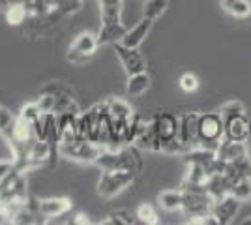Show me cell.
Masks as SVG:
<instances>
[{
	"mask_svg": "<svg viewBox=\"0 0 251 225\" xmlns=\"http://www.w3.org/2000/svg\"><path fill=\"white\" fill-rule=\"evenodd\" d=\"M133 145H137L141 150H150V152H157V154L161 152V139L157 137L152 118L150 120H143Z\"/></svg>",
	"mask_w": 251,
	"mask_h": 225,
	"instance_id": "obj_14",
	"label": "cell"
},
{
	"mask_svg": "<svg viewBox=\"0 0 251 225\" xmlns=\"http://www.w3.org/2000/svg\"><path fill=\"white\" fill-rule=\"evenodd\" d=\"M42 92H49V94H54V96H60V94H74L72 88L64 83H49L42 88Z\"/></svg>",
	"mask_w": 251,
	"mask_h": 225,
	"instance_id": "obj_36",
	"label": "cell"
},
{
	"mask_svg": "<svg viewBox=\"0 0 251 225\" xmlns=\"http://www.w3.org/2000/svg\"><path fill=\"white\" fill-rule=\"evenodd\" d=\"M248 154H250V150H248L246 143H238V141H229V139L221 141L218 150H216V156L221 161H234L238 160V158H242V156H248Z\"/></svg>",
	"mask_w": 251,
	"mask_h": 225,
	"instance_id": "obj_18",
	"label": "cell"
},
{
	"mask_svg": "<svg viewBox=\"0 0 251 225\" xmlns=\"http://www.w3.org/2000/svg\"><path fill=\"white\" fill-rule=\"evenodd\" d=\"M45 2V6H47V10L49 11H56V13H60V8H62V0H43ZM62 15V13H60Z\"/></svg>",
	"mask_w": 251,
	"mask_h": 225,
	"instance_id": "obj_37",
	"label": "cell"
},
{
	"mask_svg": "<svg viewBox=\"0 0 251 225\" xmlns=\"http://www.w3.org/2000/svg\"><path fill=\"white\" fill-rule=\"evenodd\" d=\"M242 225H251V216H248L246 220H242Z\"/></svg>",
	"mask_w": 251,
	"mask_h": 225,
	"instance_id": "obj_42",
	"label": "cell"
},
{
	"mask_svg": "<svg viewBox=\"0 0 251 225\" xmlns=\"http://www.w3.org/2000/svg\"><path fill=\"white\" fill-rule=\"evenodd\" d=\"M96 165L101 171H116V169H124L139 175L143 169V156L141 149L137 145H124L120 149H103L100 154V158L96 161Z\"/></svg>",
	"mask_w": 251,
	"mask_h": 225,
	"instance_id": "obj_2",
	"label": "cell"
},
{
	"mask_svg": "<svg viewBox=\"0 0 251 225\" xmlns=\"http://www.w3.org/2000/svg\"><path fill=\"white\" fill-rule=\"evenodd\" d=\"M208 178V173L204 171L201 165H188V173L184 176V182L188 186H204Z\"/></svg>",
	"mask_w": 251,
	"mask_h": 225,
	"instance_id": "obj_24",
	"label": "cell"
},
{
	"mask_svg": "<svg viewBox=\"0 0 251 225\" xmlns=\"http://www.w3.org/2000/svg\"><path fill=\"white\" fill-rule=\"evenodd\" d=\"M238 210H240V201L236 197H232L230 193L221 197V199H216L214 204H212V214L216 216L220 225L232 224V220L236 218Z\"/></svg>",
	"mask_w": 251,
	"mask_h": 225,
	"instance_id": "obj_10",
	"label": "cell"
},
{
	"mask_svg": "<svg viewBox=\"0 0 251 225\" xmlns=\"http://www.w3.org/2000/svg\"><path fill=\"white\" fill-rule=\"evenodd\" d=\"M101 152H103V147L81 137L58 145V156H62L66 160L79 161V163H96Z\"/></svg>",
	"mask_w": 251,
	"mask_h": 225,
	"instance_id": "obj_4",
	"label": "cell"
},
{
	"mask_svg": "<svg viewBox=\"0 0 251 225\" xmlns=\"http://www.w3.org/2000/svg\"><path fill=\"white\" fill-rule=\"evenodd\" d=\"M19 118H23V120H26V122H30L32 126L36 124V120L42 117V113H40V109L36 107V103H26L25 107L19 111V115H17Z\"/></svg>",
	"mask_w": 251,
	"mask_h": 225,
	"instance_id": "obj_32",
	"label": "cell"
},
{
	"mask_svg": "<svg viewBox=\"0 0 251 225\" xmlns=\"http://www.w3.org/2000/svg\"><path fill=\"white\" fill-rule=\"evenodd\" d=\"M98 6H100V19H101V28L98 32V43L100 45H115L127 32V28L122 25L124 0H98Z\"/></svg>",
	"mask_w": 251,
	"mask_h": 225,
	"instance_id": "obj_1",
	"label": "cell"
},
{
	"mask_svg": "<svg viewBox=\"0 0 251 225\" xmlns=\"http://www.w3.org/2000/svg\"><path fill=\"white\" fill-rule=\"evenodd\" d=\"M221 115V118H229V117H234V115H242V113H246V107H244V103L242 101H227L225 105H221V109L218 111Z\"/></svg>",
	"mask_w": 251,
	"mask_h": 225,
	"instance_id": "obj_31",
	"label": "cell"
},
{
	"mask_svg": "<svg viewBox=\"0 0 251 225\" xmlns=\"http://www.w3.org/2000/svg\"><path fill=\"white\" fill-rule=\"evenodd\" d=\"M54 100H56L54 94L40 92V98H38L34 103H36V107L40 109V113H52V111H54Z\"/></svg>",
	"mask_w": 251,
	"mask_h": 225,
	"instance_id": "obj_30",
	"label": "cell"
},
{
	"mask_svg": "<svg viewBox=\"0 0 251 225\" xmlns=\"http://www.w3.org/2000/svg\"><path fill=\"white\" fill-rule=\"evenodd\" d=\"M74 224L88 225V224H90V220H88V216H86V214H83V212H81V214H77V216H75Z\"/></svg>",
	"mask_w": 251,
	"mask_h": 225,
	"instance_id": "obj_40",
	"label": "cell"
},
{
	"mask_svg": "<svg viewBox=\"0 0 251 225\" xmlns=\"http://www.w3.org/2000/svg\"><path fill=\"white\" fill-rule=\"evenodd\" d=\"M199 115L201 113H186L184 117H180L178 139L188 149L199 147Z\"/></svg>",
	"mask_w": 251,
	"mask_h": 225,
	"instance_id": "obj_11",
	"label": "cell"
},
{
	"mask_svg": "<svg viewBox=\"0 0 251 225\" xmlns=\"http://www.w3.org/2000/svg\"><path fill=\"white\" fill-rule=\"evenodd\" d=\"M157 201H159V204H161L167 212H176V210H182L184 193H182V190H165V192L159 193Z\"/></svg>",
	"mask_w": 251,
	"mask_h": 225,
	"instance_id": "obj_22",
	"label": "cell"
},
{
	"mask_svg": "<svg viewBox=\"0 0 251 225\" xmlns=\"http://www.w3.org/2000/svg\"><path fill=\"white\" fill-rule=\"evenodd\" d=\"M135 218H139V222L141 224H147V225H156L159 224V220H157V212L156 208L152 206V204H141L139 208H137V214Z\"/></svg>",
	"mask_w": 251,
	"mask_h": 225,
	"instance_id": "obj_29",
	"label": "cell"
},
{
	"mask_svg": "<svg viewBox=\"0 0 251 225\" xmlns=\"http://www.w3.org/2000/svg\"><path fill=\"white\" fill-rule=\"evenodd\" d=\"M221 6L227 13H230L232 17H238V19H244L251 13L250 0H221Z\"/></svg>",
	"mask_w": 251,
	"mask_h": 225,
	"instance_id": "obj_23",
	"label": "cell"
},
{
	"mask_svg": "<svg viewBox=\"0 0 251 225\" xmlns=\"http://www.w3.org/2000/svg\"><path fill=\"white\" fill-rule=\"evenodd\" d=\"M98 47H100L98 36H94V34H90V32L79 34L74 40V43L70 45V49H68V60L75 66L86 64V62L94 56Z\"/></svg>",
	"mask_w": 251,
	"mask_h": 225,
	"instance_id": "obj_7",
	"label": "cell"
},
{
	"mask_svg": "<svg viewBox=\"0 0 251 225\" xmlns=\"http://www.w3.org/2000/svg\"><path fill=\"white\" fill-rule=\"evenodd\" d=\"M100 224H103V225H133L135 224V220H133V216L129 214L127 210H116V212L107 216L105 220H101Z\"/></svg>",
	"mask_w": 251,
	"mask_h": 225,
	"instance_id": "obj_28",
	"label": "cell"
},
{
	"mask_svg": "<svg viewBox=\"0 0 251 225\" xmlns=\"http://www.w3.org/2000/svg\"><path fill=\"white\" fill-rule=\"evenodd\" d=\"M152 26H154V21L148 19V17H143L133 28H129V30L124 34V38L120 40V43H124V45H127V47H135V49H139V47L143 45V42L148 38V34H150V30H152Z\"/></svg>",
	"mask_w": 251,
	"mask_h": 225,
	"instance_id": "obj_15",
	"label": "cell"
},
{
	"mask_svg": "<svg viewBox=\"0 0 251 225\" xmlns=\"http://www.w3.org/2000/svg\"><path fill=\"white\" fill-rule=\"evenodd\" d=\"M154 128H156L157 137L163 141H171L178 137V129H180V118L173 113H157L156 117L152 118Z\"/></svg>",
	"mask_w": 251,
	"mask_h": 225,
	"instance_id": "obj_13",
	"label": "cell"
},
{
	"mask_svg": "<svg viewBox=\"0 0 251 225\" xmlns=\"http://www.w3.org/2000/svg\"><path fill=\"white\" fill-rule=\"evenodd\" d=\"M4 224H10V220H8V216L2 212V208H0V225H4Z\"/></svg>",
	"mask_w": 251,
	"mask_h": 225,
	"instance_id": "obj_41",
	"label": "cell"
},
{
	"mask_svg": "<svg viewBox=\"0 0 251 225\" xmlns=\"http://www.w3.org/2000/svg\"><path fill=\"white\" fill-rule=\"evenodd\" d=\"M180 88L184 90V92H188V94H191V92H195L197 88H199V79H197V75L193 74H184L182 77H180Z\"/></svg>",
	"mask_w": 251,
	"mask_h": 225,
	"instance_id": "obj_35",
	"label": "cell"
},
{
	"mask_svg": "<svg viewBox=\"0 0 251 225\" xmlns=\"http://www.w3.org/2000/svg\"><path fill=\"white\" fill-rule=\"evenodd\" d=\"M180 190L184 193V203H182V212L188 216L189 220H199L212 212L214 199L208 195L204 186H188L180 184Z\"/></svg>",
	"mask_w": 251,
	"mask_h": 225,
	"instance_id": "obj_3",
	"label": "cell"
},
{
	"mask_svg": "<svg viewBox=\"0 0 251 225\" xmlns=\"http://www.w3.org/2000/svg\"><path fill=\"white\" fill-rule=\"evenodd\" d=\"M15 115L13 113H10L6 107H2L0 105V133L2 135H6L8 131L11 129V126H13V122H15Z\"/></svg>",
	"mask_w": 251,
	"mask_h": 225,
	"instance_id": "obj_33",
	"label": "cell"
},
{
	"mask_svg": "<svg viewBox=\"0 0 251 225\" xmlns=\"http://www.w3.org/2000/svg\"><path fill=\"white\" fill-rule=\"evenodd\" d=\"M223 141V118L220 113H201L199 115V147L218 150Z\"/></svg>",
	"mask_w": 251,
	"mask_h": 225,
	"instance_id": "obj_5",
	"label": "cell"
},
{
	"mask_svg": "<svg viewBox=\"0 0 251 225\" xmlns=\"http://www.w3.org/2000/svg\"><path fill=\"white\" fill-rule=\"evenodd\" d=\"M230 186H232V182H230L223 173H212L208 178H206V184H204L206 192H208V195L214 201L225 197V195H229Z\"/></svg>",
	"mask_w": 251,
	"mask_h": 225,
	"instance_id": "obj_19",
	"label": "cell"
},
{
	"mask_svg": "<svg viewBox=\"0 0 251 225\" xmlns=\"http://www.w3.org/2000/svg\"><path fill=\"white\" fill-rule=\"evenodd\" d=\"M169 8V0H147L145 10H143V17H148L152 21H156L157 17L163 15V11Z\"/></svg>",
	"mask_w": 251,
	"mask_h": 225,
	"instance_id": "obj_26",
	"label": "cell"
},
{
	"mask_svg": "<svg viewBox=\"0 0 251 225\" xmlns=\"http://www.w3.org/2000/svg\"><path fill=\"white\" fill-rule=\"evenodd\" d=\"M38 210L43 222L52 220V218H60L66 212L72 210V201L68 197H47V199H38Z\"/></svg>",
	"mask_w": 251,
	"mask_h": 225,
	"instance_id": "obj_12",
	"label": "cell"
},
{
	"mask_svg": "<svg viewBox=\"0 0 251 225\" xmlns=\"http://www.w3.org/2000/svg\"><path fill=\"white\" fill-rule=\"evenodd\" d=\"M223 175L229 178L230 182H238L242 178H251V158L248 156H242L234 161H225V169Z\"/></svg>",
	"mask_w": 251,
	"mask_h": 225,
	"instance_id": "obj_16",
	"label": "cell"
},
{
	"mask_svg": "<svg viewBox=\"0 0 251 225\" xmlns=\"http://www.w3.org/2000/svg\"><path fill=\"white\" fill-rule=\"evenodd\" d=\"M135 180V173L116 169V171H101L100 182H98V193L103 199H113L118 193L127 190Z\"/></svg>",
	"mask_w": 251,
	"mask_h": 225,
	"instance_id": "obj_6",
	"label": "cell"
},
{
	"mask_svg": "<svg viewBox=\"0 0 251 225\" xmlns=\"http://www.w3.org/2000/svg\"><path fill=\"white\" fill-rule=\"evenodd\" d=\"M150 88V77L147 72H141L135 75H127V85H126V92L127 96H143Z\"/></svg>",
	"mask_w": 251,
	"mask_h": 225,
	"instance_id": "obj_21",
	"label": "cell"
},
{
	"mask_svg": "<svg viewBox=\"0 0 251 225\" xmlns=\"http://www.w3.org/2000/svg\"><path fill=\"white\" fill-rule=\"evenodd\" d=\"M4 17H6L10 26H19V25H25V21L28 19V11L23 4H17L8 11H4Z\"/></svg>",
	"mask_w": 251,
	"mask_h": 225,
	"instance_id": "obj_27",
	"label": "cell"
},
{
	"mask_svg": "<svg viewBox=\"0 0 251 225\" xmlns=\"http://www.w3.org/2000/svg\"><path fill=\"white\" fill-rule=\"evenodd\" d=\"M115 53L127 75H135V74H141V72H147V60H145L143 54L139 53V49L127 47V45L118 42V43H115Z\"/></svg>",
	"mask_w": 251,
	"mask_h": 225,
	"instance_id": "obj_8",
	"label": "cell"
},
{
	"mask_svg": "<svg viewBox=\"0 0 251 225\" xmlns=\"http://www.w3.org/2000/svg\"><path fill=\"white\" fill-rule=\"evenodd\" d=\"M105 103H107V109H109V113H111L113 120L127 122L129 118L135 115V111L129 107V103L124 101V100H120V98H111V100H107Z\"/></svg>",
	"mask_w": 251,
	"mask_h": 225,
	"instance_id": "obj_20",
	"label": "cell"
},
{
	"mask_svg": "<svg viewBox=\"0 0 251 225\" xmlns=\"http://www.w3.org/2000/svg\"><path fill=\"white\" fill-rule=\"evenodd\" d=\"M230 195L240 203H251V178H242L230 186Z\"/></svg>",
	"mask_w": 251,
	"mask_h": 225,
	"instance_id": "obj_25",
	"label": "cell"
},
{
	"mask_svg": "<svg viewBox=\"0 0 251 225\" xmlns=\"http://www.w3.org/2000/svg\"><path fill=\"white\" fill-rule=\"evenodd\" d=\"M250 131H251V120H250Z\"/></svg>",
	"mask_w": 251,
	"mask_h": 225,
	"instance_id": "obj_43",
	"label": "cell"
},
{
	"mask_svg": "<svg viewBox=\"0 0 251 225\" xmlns=\"http://www.w3.org/2000/svg\"><path fill=\"white\" fill-rule=\"evenodd\" d=\"M13 167V161H0V180L6 176V173Z\"/></svg>",
	"mask_w": 251,
	"mask_h": 225,
	"instance_id": "obj_39",
	"label": "cell"
},
{
	"mask_svg": "<svg viewBox=\"0 0 251 225\" xmlns=\"http://www.w3.org/2000/svg\"><path fill=\"white\" fill-rule=\"evenodd\" d=\"M17 4H23V0H0V11L4 13L13 6H17Z\"/></svg>",
	"mask_w": 251,
	"mask_h": 225,
	"instance_id": "obj_38",
	"label": "cell"
},
{
	"mask_svg": "<svg viewBox=\"0 0 251 225\" xmlns=\"http://www.w3.org/2000/svg\"><path fill=\"white\" fill-rule=\"evenodd\" d=\"M250 137H251L250 118L246 117V113L234 115V117H229V118H223V139L248 143Z\"/></svg>",
	"mask_w": 251,
	"mask_h": 225,
	"instance_id": "obj_9",
	"label": "cell"
},
{
	"mask_svg": "<svg viewBox=\"0 0 251 225\" xmlns=\"http://www.w3.org/2000/svg\"><path fill=\"white\" fill-rule=\"evenodd\" d=\"M79 115H74V113L56 115V122H58V145L79 137V131H77V117Z\"/></svg>",
	"mask_w": 251,
	"mask_h": 225,
	"instance_id": "obj_17",
	"label": "cell"
},
{
	"mask_svg": "<svg viewBox=\"0 0 251 225\" xmlns=\"http://www.w3.org/2000/svg\"><path fill=\"white\" fill-rule=\"evenodd\" d=\"M23 6L26 8L28 15H43V13H49L47 6L43 0H23Z\"/></svg>",
	"mask_w": 251,
	"mask_h": 225,
	"instance_id": "obj_34",
	"label": "cell"
}]
</instances>
